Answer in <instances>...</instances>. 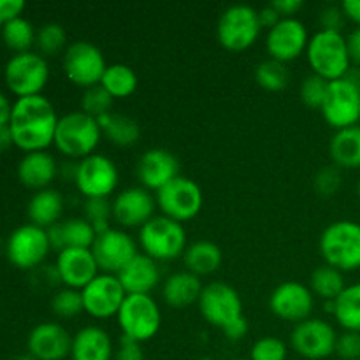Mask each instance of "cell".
Listing matches in <instances>:
<instances>
[{
	"label": "cell",
	"instance_id": "6da1fadb",
	"mask_svg": "<svg viewBox=\"0 0 360 360\" xmlns=\"http://www.w3.org/2000/svg\"><path fill=\"white\" fill-rule=\"evenodd\" d=\"M58 118L53 102L44 95L16 98L7 123L13 144L25 153L46 151L55 141Z\"/></svg>",
	"mask_w": 360,
	"mask_h": 360
},
{
	"label": "cell",
	"instance_id": "7a4b0ae2",
	"mask_svg": "<svg viewBox=\"0 0 360 360\" xmlns=\"http://www.w3.org/2000/svg\"><path fill=\"white\" fill-rule=\"evenodd\" d=\"M102 137L98 120L77 109L60 116L53 144L67 158L79 162L95 153Z\"/></svg>",
	"mask_w": 360,
	"mask_h": 360
},
{
	"label": "cell",
	"instance_id": "3957f363",
	"mask_svg": "<svg viewBox=\"0 0 360 360\" xmlns=\"http://www.w3.org/2000/svg\"><path fill=\"white\" fill-rule=\"evenodd\" d=\"M306 56L313 74L327 81L341 79L352 69L347 35L336 30H316L309 37Z\"/></svg>",
	"mask_w": 360,
	"mask_h": 360
},
{
	"label": "cell",
	"instance_id": "277c9868",
	"mask_svg": "<svg viewBox=\"0 0 360 360\" xmlns=\"http://www.w3.org/2000/svg\"><path fill=\"white\" fill-rule=\"evenodd\" d=\"M320 253L327 266L341 273L360 267V224L354 220H338L327 225L320 234Z\"/></svg>",
	"mask_w": 360,
	"mask_h": 360
},
{
	"label": "cell",
	"instance_id": "5b68a950",
	"mask_svg": "<svg viewBox=\"0 0 360 360\" xmlns=\"http://www.w3.org/2000/svg\"><path fill=\"white\" fill-rule=\"evenodd\" d=\"M122 336L146 343L153 340L162 326V311L151 294H127L118 315H116Z\"/></svg>",
	"mask_w": 360,
	"mask_h": 360
},
{
	"label": "cell",
	"instance_id": "8992f818",
	"mask_svg": "<svg viewBox=\"0 0 360 360\" xmlns=\"http://www.w3.org/2000/svg\"><path fill=\"white\" fill-rule=\"evenodd\" d=\"M137 245L143 253L157 262H169L185 253L186 231L179 221L164 214H155L139 229Z\"/></svg>",
	"mask_w": 360,
	"mask_h": 360
},
{
	"label": "cell",
	"instance_id": "52a82bcc",
	"mask_svg": "<svg viewBox=\"0 0 360 360\" xmlns=\"http://www.w3.org/2000/svg\"><path fill=\"white\" fill-rule=\"evenodd\" d=\"M262 32L259 9L248 4L229 6L217 23L218 42L229 51H245L257 42Z\"/></svg>",
	"mask_w": 360,
	"mask_h": 360
},
{
	"label": "cell",
	"instance_id": "ba28073f",
	"mask_svg": "<svg viewBox=\"0 0 360 360\" xmlns=\"http://www.w3.org/2000/svg\"><path fill=\"white\" fill-rule=\"evenodd\" d=\"M4 79L18 98L42 95L49 79V63L39 51L14 53L6 63Z\"/></svg>",
	"mask_w": 360,
	"mask_h": 360
},
{
	"label": "cell",
	"instance_id": "9c48e42d",
	"mask_svg": "<svg viewBox=\"0 0 360 360\" xmlns=\"http://www.w3.org/2000/svg\"><path fill=\"white\" fill-rule=\"evenodd\" d=\"M155 200H157L160 214L183 224V221L192 220L200 213L204 195L199 183L179 174L178 178H174L167 185L162 186L158 192H155Z\"/></svg>",
	"mask_w": 360,
	"mask_h": 360
},
{
	"label": "cell",
	"instance_id": "30bf717a",
	"mask_svg": "<svg viewBox=\"0 0 360 360\" xmlns=\"http://www.w3.org/2000/svg\"><path fill=\"white\" fill-rule=\"evenodd\" d=\"M48 231L34 224L20 225L11 232L6 241V255L14 267L23 271H34L44 264L51 252Z\"/></svg>",
	"mask_w": 360,
	"mask_h": 360
},
{
	"label": "cell",
	"instance_id": "8fae6325",
	"mask_svg": "<svg viewBox=\"0 0 360 360\" xmlns=\"http://www.w3.org/2000/svg\"><path fill=\"white\" fill-rule=\"evenodd\" d=\"M62 67L67 79L76 86L90 88L101 83L108 69L104 53L90 41H74L62 55Z\"/></svg>",
	"mask_w": 360,
	"mask_h": 360
},
{
	"label": "cell",
	"instance_id": "7c38bea8",
	"mask_svg": "<svg viewBox=\"0 0 360 360\" xmlns=\"http://www.w3.org/2000/svg\"><path fill=\"white\" fill-rule=\"evenodd\" d=\"M120 181V172L115 162L101 153H94L76 162L74 185L84 199H109Z\"/></svg>",
	"mask_w": 360,
	"mask_h": 360
},
{
	"label": "cell",
	"instance_id": "4fadbf2b",
	"mask_svg": "<svg viewBox=\"0 0 360 360\" xmlns=\"http://www.w3.org/2000/svg\"><path fill=\"white\" fill-rule=\"evenodd\" d=\"M320 111H322L323 120L336 130L359 125L360 88L348 77L329 81L326 101Z\"/></svg>",
	"mask_w": 360,
	"mask_h": 360
},
{
	"label": "cell",
	"instance_id": "5bb4252c",
	"mask_svg": "<svg viewBox=\"0 0 360 360\" xmlns=\"http://www.w3.org/2000/svg\"><path fill=\"white\" fill-rule=\"evenodd\" d=\"M197 306L204 320L221 330L243 316L241 295L234 287L224 281H211L204 285Z\"/></svg>",
	"mask_w": 360,
	"mask_h": 360
},
{
	"label": "cell",
	"instance_id": "9a60e30c",
	"mask_svg": "<svg viewBox=\"0 0 360 360\" xmlns=\"http://www.w3.org/2000/svg\"><path fill=\"white\" fill-rule=\"evenodd\" d=\"M338 334L329 322L308 319L295 323L290 333V347L301 357L309 360L327 359L336 352Z\"/></svg>",
	"mask_w": 360,
	"mask_h": 360
},
{
	"label": "cell",
	"instance_id": "2e32d148",
	"mask_svg": "<svg viewBox=\"0 0 360 360\" xmlns=\"http://www.w3.org/2000/svg\"><path fill=\"white\" fill-rule=\"evenodd\" d=\"M91 253L101 273L118 274L139 253V250L137 241L129 232L111 227L97 234V239L91 245Z\"/></svg>",
	"mask_w": 360,
	"mask_h": 360
},
{
	"label": "cell",
	"instance_id": "e0dca14e",
	"mask_svg": "<svg viewBox=\"0 0 360 360\" xmlns=\"http://www.w3.org/2000/svg\"><path fill=\"white\" fill-rule=\"evenodd\" d=\"M81 295H83L84 313L97 320H105L118 315L127 292L116 274L98 273L81 290Z\"/></svg>",
	"mask_w": 360,
	"mask_h": 360
},
{
	"label": "cell",
	"instance_id": "ac0fdd59",
	"mask_svg": "<svg viewBox=\"0 0 360 360\" xmlns=\"http://www.w3.org/2000/svg\"><path fill=\"white\" fill-rule=\"evenodd\" d=\"M309 42L308 28L299 18H281L267 30L266 49L278 62H292L306 51Z\"/></svg>",
	"mask_w": 360,
	"mask_h": 360
},
{
	"label": "cell",
	"instance_id": "d6986e66",
	"mask_svg": "<svg viewBox=\"0 0 360 360\" xmlns=\"http://www.w3.org/2000/svg\"><path fill=\"white\" fill-rule=\"evenodd\" d=\"M269 308L278 319L299 323L311 319L315 295L311 288L301 281H283L271 294Z\"/></svg>",
	"mask_w": 360,
	"mask_h": 360
},
{
	"label": "cell",
	"instance_id": "ffe728a7",
	"mask_svg": "<svg viewBox=\"0 0 360 360\" xmlns=\"http://www.w3.org/2000/svg\"><path fill=\"white\" fill-rule=\"evenodd\" d=\"M112 220L123 229H141L155 217L157 200L144 186H129L115 195L111 200Z\"/></svg>",
	"mask_w": 360,
	"mask_h": 360
},
{
	"label": "cell",
	"instance_id": "44dd1931",
	"mask_svg": "<svg viewBox=\"0 0 360 360\" xmlns=\"http://www.w3.org/2000/svg\"><path fill=\"white\" fill-rule=\"evenodd\" d=\"M55 269L60 283L74 290H83L101 273L91 248H63L56 255Z\"/></svg>",
	"mask_w": 360,
	"mask_h": 360
},
{
	"label": "cell",
	"instance_id": "7402d4cb",
	"mask_svg": "<svg viewBox=\"0 0 360 360\" xmlns=\"http://www.w3.org/2000/svg\"><path fill=\"white\" fill-rule=\"evenodd\" d=\"M136 174L141 186L150 192H158L179 176V160L174 153L164 148H151L139 157L136 164Z\"/></svg>",
	"mask_w": 360,
	"mask_h": 360
},
{
	"label": "cell",
	"instance_id": "603a6c76",
	"mask_svg": "<svg viewBox=\"0 0 360 360\" xmlns=\"http://www.w3.org/2000/svg\"><path fill=\"white\" fill-rule=\"evenodd\" d=\"M72 336L55 322L37 323L27 338V350L37 360H63L70 355Z\"/></svg>",
	"mask_w": 360,
	"mask_h": 360
},
{
	"label": "cell",
	"instance_id": "cb8c5ba5",
	"mask_svg": "<svg viewBox=\"0 0 360 360\" xmlns=\"http://www.w3.org/2000/svg\"><path fill=\"white\" fill-rule=\"evenodd\" d=\"M116 276L127 294H151L160 283L162 274L157 260L141 252Z\"/></svg>",
	"mask_w": 360,
	"mask_h": 360
},
{
	"label": "cell",
	"instance_id": "d4e9b609",
	"mask_svg": "<svg viewBox=\"0 0 360 360\" xmlns=\"http://www.w3.org/2000/svg\"><path fill=\"white\" fill-rule=\"evenodd\" d=\"M56 176H58V164L48 151L25 153L18 164V179L27 188L35 190V192L51 188L49 185L55 181Z\"/></svg>",
	"mask_w": 360,
	"mask_h": 360
},
{
	"label": "cell",
	"instance_id": "484cf974",
	"mask_svg": "<svg viewBox=\"0 0 360 360\" xmlns=\"http://www.w3.org/2000/svg\"><path fill=\"white\" fill-rule=\"evenodd\" d=\"M72 360H111L115 359V345L108 330L98 326H86L72 336L70 347Z\"/></svg>",
	"mask_w": 360,
	"mask_h": 360
},
{
	"label": "cell",
	"instance_id": "4316f807",
	"mask_svg": "<svg viewBox=\"0 0 360 360\" xmlns=\"http://www.w3.org/2000/svg\"><path fill=\"white\" fill-rule=\"evenodd\" d=\"M202 288L204 285L200 283L199 276L192 274L190 271H178L164 281L162 297H164L165 304L171 308L183 309L199 302Z\"/></svg>",
	"mask_w": 360,
	"mask_h": 360
},
{
	"label": "cell",
	"instance_id": "83f0119b",
	"mask_svg": "<svg viewBox=\"0 0 360 360\" xmlns=\"http://www.w3.org/2000/svg\"><path fill=\"white\" fill-rule=\"evenodd\" d=\"M63 195L55 188H44L39 190L32 195L28 200L27 214L30 224L37 225V227L48 229L51 225L58 224L60 217L63 213Z\"/></svg>",
	"mask_w": 360,
	"mask_h": 360
},
{
	"label": "cell",
	"instance_id": "f1b7e54d",
	"mask_svg": "<svg viewBox=\"0 0 360 360\" xmlns=\"http://www.w3.org/2000/svg\"><path fill=\"white\" fill-rule=\"evenodd\" d=\"M183 262H185L186 271L200 278L218 271V267L224 262V253L217 243L210 239H199L186 246L183 253Z\"/></svg>",
	"mask_w": 360,
	"mask_h": 360
},
{
	"label": "cell",
	"instance_id": "f546056e",
	"mask_svg": "<svg viewBox=\"0 0 360 360\" xmlns=\"http://www.w3.org/2000/svg\"><path fill=\"white\" fill-rule=\"evenodd\" d=\"M334 165L340 169L360 167V125L336 130L329 144Z\"/></svg>",
	"mask_w": 360,
	"mask_h": 360
},
{
	"label": "cell",
	"instance_id": "4dcf8cb0",
	"mask_svg": "<svg viewBox=\"0 0 360 360\" xmlns=\"http://www.w3.org/2000/svg\"><path fill=\"white\" fill-rule=\"evenodd\" d=\"M98 125H101L102 136L108 137L115 146L129 148L139 141L141 137V127L130 116L122 115V112H108V115L98 118Z\"/></svg>",
	"mask_w": 360,
	"mask_h": 360
},
{
	"label": "cell",
	"instance_id": "1f68e13d",
	"mask_svg": "<svg viewBox=\"0 0 360 360\" xmlns=\"http://www.w3.org/2000/svg\"><path fill=\"white\" fill-rule=\"evenodd\" d=\"M333 315L345 330L360 333V281L348 285L333 301Z\"/></svg>",
	"mask_w": 360,
	"mask_h": 360
},
{
	"label": "cell",
	"instance_id": "d6a6232c",
	"mask_svg": "<svg viewBox=\"0 0 360 360\" xmlns=\"http://www.w3.org/2000/svg\"><path fill=\"white\" fill-rule=\"evenodd\" d=\"M111 94L112 98H127L139 86L136 70L125 63H111L102 74L101 83Z\"/></svg>",
	"mask_w": 360,
	"mask_h": 360
},
{
	"label": "cell",
	"instance_id": "836d02e7",
	"mask_svg": "<svg viewBox=\"0 0 360 360\" xmlns=\"http://www.w3.org/2000/svg\"><path fill=\"white\" fill-rule=\"evenodd\" d=\"M309 288H311L313 295H319L323 301L330 302L340 297V294L347 288V285H345V276L340 269L323 264V266L316 267L311 273Z\"/></svg>",
	"mask_w": 360,
	"mask_h": 360
},
{
	"label": "cell",
	"instance_id": "e575fe53",
	"mask_svg": "<svg viewBox=\"0 0 360 360\" xmlns=\"http://www.w3.org/2000/svg\"><path fill=\"white\" fill-rule=\"evenodd\" d=\"M63 248H91L97 231L84 217H74L60 221Z\"/></svg>",
	"mask_w": 360,
	"mask_h": 360
},
{
	"label": "cell",
	"instance_id": "d590c367",
	"mask_svg": "<svg viewBox=\"0 0 360 360\" xmlns=\"http://www.w3.org/2000/svg\"><path fill=\"white\" fill-rule=\"evenodd\" d=\"M0 35H2V41L6 42L7 48L16 53H25L30 51L32 46L35 44L37 30L27 18L20 16L4 25L0 28Z\"/></svg>",
	"mask_w": 360,
	"mask_h": 360
},
{
	"label": "cell",
	"instance_id": "8d00e7d4",
	"mask_svg": "<svg viewBox=\"0 0 360 360\" xmlns=\"http://www.w3.org/2000/svg\"><path fill=\"white\" fill-rule=\"evenodd\" d=\"M255 79L264 90L281 91L288 86L290 72L287 69V63L278 62L274 58H267L257 65Z\"/></svg>",
	"mask_w": 360,
	"mask_h": 360
},
{
	"label": "cell",
	"instance_id": "74e56055",
	"mask_svg": "<svg viewBox=\"0 0 360 360\" xmlns=\"http://www.w3.org/2000/svg\"><path fill=\"white\" fill-rule=\"evenodd\" d=\"M35 46L42 56H53L58 55L60 51H65L69 44H67V32L63 25L55 23V21L42 25L37 30Z\"/></svg>",
	"mask_w": 360,
	"mask_h": 360
},
{
	"label": "cell",
	"instance_id": "f35d334b",
	"mask_svg": "<svg viewBox=\"0 0 360 360\" xmlns=\"http://www.w3.org/2000/svg\"><path fill=\"white\" fill-rule=\"evenodd\" d=\"M112 102H115V98L111 97V94L102 84H95V86L84 88L83 90V95H81V111L98 120L101 116L112 111Z\"/></svg>",
	"mask_w": 360,
	"mask_h": 360
},
{
	"label": "cell",
	"instance_id": "ab89813d",
	"mask_svg": "<svg viewBox=\"0 0 360 360\" xmlns=\"http://www.w3.org/2000/svg\"><path fill=\"white\" fill-rule=\"evenodd\" d=\"M51 309L60 319H74V316L81 315L84 311L81 290L67 287L56 290L51 297Z\"/></svg>",
	"mask_w": 360,
	"mask_h": 360
},
{
	"label": "cell",
	"instance_id": "60d3db41",
	"mask_svg": "<svg viewBox=\"0 0 360 360\" xmlns=\"http://www.w3.org/2000/svg\"><path fill=\"white\" fill-rule=\"evenodd\" d=\"M83 210H84V218L94 225L97 234L111 229V225H109V220L112 218L111 200L98 199V197H95V199H84Z\"/></svg>",
	"mask_w": 360,
	"mask_h": 360
},
{
	"label": "cell",
	"instance_id": "b9f144b4",
	"mask_svg": "<svg viewBox=\"0 0 360 360\" xmlns=\"http://www.w3.org/2000/svg\"><path fill=\"white\" fill-rule=\"evenodd\" d=\"M288 347L276 336H264L253 343L250 360H287Z\"/></svg>",
	"mask_w": 360,
	"mask_h": 360
},
{
	"label": "cell",
	"instance_id": "7bdbcfd3",
	"mask_svg": "<svg viewBox=\"0 0 360 360\" xmlns=\"http://www.w3.org/2000/svg\"><path fill=\"white\" fill-rule=\"evenodd\" d=\"M327 88H329V81L316 76V74L304 77L301 83V88H299V95H301L302 104L313 109H320L322 108L323 101H326Z\"/></svg>",
	"mask_w": 360,
	"mask_h": 360
},
{
	"label": "cell",
	"instance_id": "ee69618b",
	"mask_svg": "<svg viewBox=\"0 0 360 360\" xmlns=\"http://www.w3.org/2000/svg\"><path fill=\"white\" fill-rule=\"evenodd\" d=\"M315 190L319 195L322 197H333L338 190L341 188L343 183V176H341V169L338 165H326L320 169L315 176Z\"/></svg>",
	"mask_w": 360,
	"mask_h": 360
},
{
	"label": "cell",
	"instance_id": "f6af8a7d",
	"mask_svg": "<svg viewBox=\"0 0 360 360\" xmlns=\"http://www.w3.org/2000/svg\"><path fill=\"white\" fill-rule=\"evenodd\" d=\"M336 354L345 360H357L360 359V333H352L345 330L338 336Z\"/></svg>",
	"mask_w": 360,
	"mask_h": 360
},
{
	"label": "cell",
	"instance_id": "bcb514c9",
	"mask_svg": "<svg viewBox=\"0 0 360 360\" xmlns=\"http://www.w3.org/2000/svg\"><path fill=\"white\" fill-rule=\"evenodd\" d=\"M319 18L323 30H336V32H341V28H343L345 25V20H347L341 6H326L322 11H320Z\"/></svg>",
	"mask_w": 360,
	"mask_h": 360
},
{
	"label": "cell",
	"instance_id": "7dc6e473",
	"mask_svg": "<svg viewBox=\"0 0 360 360\" xmlns=\"http://www.w3.org/2000/svg\"><path fill=\"white\" fill-rule=\"evenodd\" d=\"M115 360H144V352L141 343L122 336L118 348L115 350Z\"/></svg>",
	"mask_w": 360,
	"mask_h": 360
},
{
	"label": "cell",
	"instance_id": "c3c4849f",
	"mask_svg": "<svg viewBox=\"0 0 360 360\" xmlns=\"http://www.w3.org/2000/svg\"><path fill=\"white\" fill-rule=\"evenodd\" d=\"M25 11L23 0H0V28L9 21L16 20Z\"/></svg>",
	"mask_w": 360,
	"mask_h": 360
},
{
	"label": "cell",
	"instance_id": "681fc988",
	"mask_svg": "<svg viewBox=\"0 0 360 360\" xmlns=\"http://www.w3.org/2000/svg\"><path fill=\"white\" fill-rule=\"evenodd\" d=\"M248 329H250L248 320H246V316L243 315V316H239L238 320H234L232 323H229V326L225 327L221 333L225 334V338H227V340L239 341V340H243L246 334H248Z\"/></svg>",
	"mask_w": 360,
	"mask_h": 360
},
{
	"label": "cell",
	"instance_id": "f907efd6",
	"mask_svg": "<svg viewBox=\"0 0 360 360\" xmlns=\"http://www.w3.org/2000/svg\"><path fill=\"white\" fill-rule=\"evenodd\" d=\"M271 6L280 13L281 18H295V14L304 7L302 0H273Z\"/></svg>",
	"mask_w": 360,
	"mask_h": 360
},
{
	"label": "cell",
	"instance_id": "816d5d0a",
	"mask_svg": "<svg viewBox=\"0 0 360 360\" xmlns=\"http://www.w3.org/2000/svg\"><path fill=\"white\" fill-rule=\"evenodd\" d=\"M347 46L348 53H350L352 63L360 67V27H355L354 30L347 35Z\"/></svg>",
	"mask_w": 360,
	"mask_h": 360
},
{
	"label": "cell",
	"instance_id": "f5cc1de1",
	"mask_svg": "<svg viewBox=\"0 0 360 360\" xmlns=\"http://www.w3.org/2000/svg\"><path fill=\"white\" fill-rule=\"evenodd\" d=\"M259 18H260V25H262V28H267V30L273 28L274 25L281 20L280 13H278L271 4L269 6L262 7V9H259Z\"/></svg>",
	"mask_w": 360,
	"mask_h": 360
},
{
	"label": "cell",
	"instance_id": "db71d44e",
	"mask_svg": "<svg viewBox=\"0 0 360 360\" xmlns=\"http://www.w3.org/2000/svg\"><path fill=\"white\" fill-rule=\"evenodd\" d=\"M341 9H343L347 20L354 21L357 27H360V0H345L341 4Z\"/></svg>",
	"mask_w": 360,
	"mask_h": 360
},
{
	"label": "cell",
	"instance_id": "11a10c76",
	"mask_svg": "<svg viewBox=\"0 0 360 360\" xmlns=\"http://www.w3.org/2000/svg\"><path fill=\"white\" fill-rule=\"evenodd\" d=\"M11 109H13V104L9 102V98L0 91V127H6L9 123Z\"/></svg>",
	"mask_w": 360,
	"mask_h": 360
},
{
	"label": "cell",
	"instance_id": "9f6ffc18",
	"mask_svg": "<svg viewBox=\"0 0 360 360\" xmlns=\"http://www.w3.org/2000/svg\"><path fill=\"white\" fill-rule=\"evenodd\" d=\"M13 144V137H11L9 127H0V151L7 150Z\"/></svg>",
	"mask_w": 360,
	"mask_h": 360
},
{
	"label": "cell",
	"instance_id": "6f0895ef",
	"mask_svg": "<svg viewBox=\"0 0 360 360\" xmlns=\"http://www.w3.org/2000/svg\"><path fill=\"white\" fill-rule=\"evenodd\" d=\"M13 360H37V359L32 357V355L27 352V354H23V355H16Z\"/></svg>",
	"mask_w": 360,
	"mask_h": 360
},
{
	"label": "cell",
	"instance_id": "680465c9",
	"mask_svg": "<svg viewBox=\"0 0 360 360\" xmlns=\"http://www.w3.org/2000/svg\"><path fill=\"white\" fill-rule=\"evenodd\" d=\"M4 246H6V245H4V241H2V238H0V252H2V248H4Z\"/></svg>",
	"mask_w": 360,
	"mask_h": 360
},
{
	"label": "cell",
	"instance_id": "91938a15",
	"mask_svg": "<svg viewBox=\"0 0 360 360\" xmlns=\"http://www.w3.org/2000/svg\"><path fill=\"white\" fill-rule=\"evenodd\" d=\"M357 195H359V199H360V181H359V185H357Z\"/></svg>",
	"mask_w": 360,
	"mask_h": 360
},
{
	"label": "cell",
	"instance_id": "94428289",
	"mask_svg": "<svg viewBox=\"0 0 360 360\" xmlns=\"http://www.w3.org/2000/svg\"><path fill=\"white\" fill-rule=\"evenodd\" d=\"M199 360H213V359H210V357H204V359H199Z\"/></svg>",
	"mask_w": 360,
	"mask_h": 360
},
{
	"label": "cell",
	"instance_id": "6125c7cd",
	"mask_svg": "<svg viewBox=\"0 0 360 360\" xmlns=\"http://www.w3.org/2000/svg\"><path fill=\"white\" fill-rule=\"evenodd\" d=\"M234 360H250V359H234Z\"/></svg>",
	"mask_w": 360,
	"mask_h": 360
}]
</instances>
